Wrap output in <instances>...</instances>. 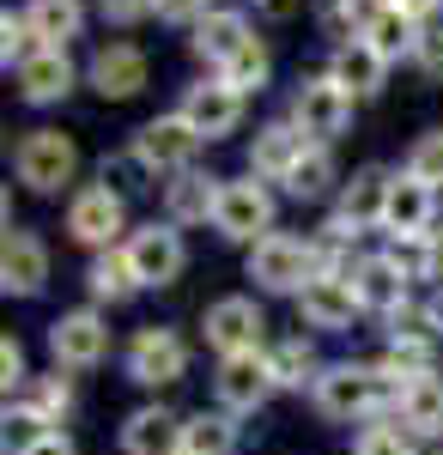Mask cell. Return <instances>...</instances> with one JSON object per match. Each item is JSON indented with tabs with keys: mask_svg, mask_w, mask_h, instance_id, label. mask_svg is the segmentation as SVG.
Returning <instances> with one entry per match:
<instances>
[{
	"mask_svg": "<svg viewBox=\"0 0 443 455\" xmlns=\"http://www.w3.org/2000/svg\"><path fill=\"white\" fill-rule=\"evenodd\" d=\"M395 377L383 364H322V377L310 383V407L328 425H371L395 413Z\"/></svg>",
	"mask_w": 443,
	"mask_h": 455,
	"instance_id": "1",
	"label": "cell"
},
{
	"mask_svg": "<svg viewBox=\"0 0 443 455\" xmlns=\"http://www.w3.org/2000/svg\"><path fill=\"white\" fill-rule=\"evenodd\" d=\"M316 274H322V261H316V243H310V237L268 231L262 243H249V280L262 285V291H286V298H298Z\"/></svg>",
	"mask_w": 443,
	"mask_h": 455,
	"instance_id": "2",
	"label": "cell"
},
{
	"mask_svg": "<svg viewBox=\"0 0 443 455\" xmlns=\"http://www.w3.org/2000/svg\"><path fill=\"white\" fill-rule=\"evenodd\" d=\"M201 340L219 352V358L268 352V315H262V304H255V298H243V291L213 298V304L201 310Z\"/></svg>",
	"mask_w": 443,
	"mask_h": 455,
	"instance_id": "3",
	"label": "cell"
},
{
	"mask_svg": "<svg viewBox=\"0 0 443 455\" xmlns=\"http://www.w3.org/2000/svg\"><path fill=\"white\" fill-rule=\"evenodd\" d=\"M12 171H19V182H25L31 195H55V188H68L73 171H79V146H73V134H61V128H31L25 140L12 146Z\"/></svg>",
	"mask_w": 443,
	"mask_h": 455,
	"instance_id": "4",
	"label": "cell"
},
{
	"mask_svg": "<svg viewBox=\"0 0 443 455\" xmlns=\"http://www.w3.org/2000/svg\"><path fill=\"white\" fill-rule=\"evenodd\" d=\"M122 364H128V383L171 388V383L189 377V340H182L176 328H165V322H146V328H134V340H128V352H122Z\"/></svg>",
	"mask_w": 443,
	"mask_h": 455,
	"instance_id": "5",
	"label": "cell"
},
{
	"mask_svg": "<svg viewBox=\"0 0 443 455\" xmlns=\"http://www.w3.org/2000/svg\"><path fill=\"white\" fill-rule=\"evenodd\" d=\"M122 255H128V267H134L140 291H158V285H176L182 280V267H189V249H182V231H176L171 219L158 225H140L122 237Z\"/></svg>",
	"mask_w": 443,
	"mask_h": 455,
	"instance_id": "6",
	"label": "cell"
},
{
	"mask_svg": "<svg viewBox=\"0 0 443 455\" xmlns=\"http://www.w3.org/2000/svg\"><path fill=\"white\" fill-rule=\"evenodd\" d=\"M201 134L189 128V116H152L134 134V164L152 176H182L195 171V152H201Z\"/></svg>",
	"mask_w": 443,
	"mask_h": 455,
	"instance_id": "7",
	"label": "cell"
},
{
	"mask_svg": "<svg viewBox=\"0 0 443 455\" xmlns=\"http://www.w3.org/2000/svg\"><path fill=\"white\" fill-rule=\"evenodd\" d=\"M128 231V207H122V188H109V182H92V188H79L68 201V237L73 243H85L92 255L98 249H116V237Z\"/></svg>",
	"mask_w": 443,
	"mask_h": 455,
	"instance_id": "8",
	"label": "cell"
},
{
	"mask_svg": "<svg viewBox=\"0 0 443 455\" xmlns=\"http://www.w3.org/2000/svg\"><path fill=\"white\" fill-rule=\"evenodd\" d=\"M49 358L55 371H98L109 358V322L98 310H61L49 322Z\"/></svg>",
	"mask_w": 443,
	"mask_h": 455,
	"instance_id": "9",
	"label": "cell"
},
{
	"mask_svg": "<svg viewBox=\"0 0 443 455\" xmlns=\"http://www.w3.org/2000/svg\"><path fill=\"white\" fill-rule=\"evenodd\" d=\"M213 231L231 237V243H262L273 231V195L262 188V176H243L219 188V212H213Z\"/></svg>",
	"mask_w": 443,
	"mask_h": 455,
	"instance_id": "10",
	"label": "cell"
},
{
	"mask_svg": "<svg viewBox=\"0 0 443 455\" xmlns=\"http://www.w3.org/2000/svg\"><path fill=\"white\" fill-rule=\"evenodd\" d=\"M273 364L268 352H243V358H219V371H213V395H219V407L225 413H238V419H249V413H262L273 401Z\"/></svg>",
	"mask_w": 443,
	"mask_h": 455,
	"instance_id": "11",
	"label": "cell"
},
{
	"mask_svg": "<svg viewBox=\"0 0 443 455\" xmlns=\"http://www.w3.org/2000/svg\"><path fill=\"white\" fill-rule=\"evenodd\" d=\"M292 122L304 128L310 146L341 140L346 122H352V92H346V85H334L328 73H322V79H304V85H298V98H292Z\"/></svg>",
	"mask_w": 443,
	"mask_h": 455,
	"instance_id": "12",
	"label": "cell"
},
{
	"mask_svg": "<svg viewBox=\"0 0 443 455\" xmlns=\"http://www.w3.org/2000/svg\"><path fill=\"white\" fill-rule=\"evenodd\" d=\"M292 304H298V322L316 328V334H346V328L365 315L358 291H352V274H316Z\"/></svg>",
	"mask_w": 443,
	"mask_h": 455,
	"instance_id": "13",
	"label": "cell"
},
{
	"mask_svg": "<svg viewBox=\"0 0 443 455\" xmlns=\"http://www.w3.org/2000/svg\"><path fill=\"white\" fill-rule=\"evenodd\" d=\"M49 285V249L36 231L25 225H6V243H0V291L6 298H36Z\"/></svg>",
	"mask_w": 443,
	"mask_h": 455,
	"instance_id": "14",
	"label": "cell"
},
{
	"mask_svg": "<svg viewBox=\"0 0 443 455\" xmlns=\"http://www.w3.org/2000/svg\"><path fill=\"white\" fill-rule=\"evenodd\" d=\"M352 291H358L365 315H383V322L413 304L407 298L413 280H407V267H401L395 255H365V261H352Z\"/></svg>",
	"mask_w": 443,
	"mask_h": 455,
	"instance_id": "15",
	"label": "cell"
},
{
	"mask_svg": "<svg viewBox=\"0 0 443 455\" xmlns=\"http://www.w3.org/2000/svg\"><path fill=\"white\" fill-rule=\"evenodd\" d=\"M176 116H189V128H195L201 140H225L243 122V92L225 85V79H201V85L182 92V109H176Z\"/></svg>",
	"mask_w": 443,
	"mask_h": 455,
	"instance_id": "16",
	"label": "cell"
},
{
	"mask_svg": "<svg viewBox=\"0 0 443 455\" xmlns=\"http://www.w3.org/2000/svg\"><path fill=\"white\" fill-rule=\"evenodd\" d=\"M395 419L407 425L419 443L443 437V371H419V377H395Z\"/></svg>",
	"mask_w": 443,
	"mask_h": 455,
	"instance_id": "17",
	"label": "cell"
},
{
	"mask_svg": "<svg viewBox=\"0 0 443 455\" xmlns=\"http://www.w3.org/2000/svg\"><path fill=\"white\" fill-rule=\"evenodd\" d=\"M116 443H122V455H182V413L146 401V407H134L122 419V437Z\"/></svg>",
	"mask_w": 443,
	"mask_h": 455,
	"instance_id": "18",
	"label": "cell"
},
{
	"mask_svg": "<svg viewBox=\"0 0 443 455\" xmlns=\"http://www.w3.org/2000/svg\"><path fill=\"white\" fill-rule=\"evenodd\" d=\"M389 182L395 176L376 171V164H365V171L346 182L341 195V212H334V225L341 231H352V237H365V231H383V212H389Z\"/></svg>",
	"mask_w": 443,
	"mask_h": 455,
	"instance_id": "19",
	"label": "cell"
},
{
	"mask_svg": "<svg viewBox=\"0 0 443 455\" xmlns=\"http://www.w3.org/2000/svg\"><path fill=\"white\" fill-rule=\"evenodd\" d=\"M431 219H438V188H425V182H413L407 171L389 182V212H383V231L395 237V243H407V237H425L431 231Z\"/></svg>",
	"mask_w": 443,
	"mask_h": 455,
	"instance_id": "20",
	"label": "cell"
},
{
	"mask_svg": "<svg viewBox=\"0 0 443 455\" xmlns=\"http://www.w3.org/2000/svg\"><path fill=\"white\" fill-rule=\"evenodd\" d=\"M304 152H310V140H304L298 122H268L255 134V146H249V171L262 176V182H286V176L304 164Z\"/></svg>",
	"mask_w": 443,
	"mask_h": 455,
	"instance_id": "21",
	"label": "cell"
},
{
	"mask_svg": "<svg viewBox=\"0 0 443 455\" xmlns=\"http://www.w3.org/2000/svg\"><path fill=\"white\" fill-rule=\"evenodd\" d=\"M140 85H146V55H140L134 43H103L98 55H92V92L98 98L122 104V98H134Z\"/></svg>",
	"mask_w": 443,
	"mask_h": 455,
	"instance_id": "22",
	"label": "cell"
},
{
	"mask_svg": "<svg viewBox=\"0 0 443 455\" xmlns=\"http://www.w3.org/2000/svg\"><path fill=\"white\" fill-rule=\"evenodd\" d=\"M219 176H206V171H182L165 182V219H171L176 231L182 225H206L213 212H219Z\"/></svg>",
	"mask_w": 443,
	"mask_h": 455,
	"instance_id": "23",
	"label": "cell"
},
{
	"mask_svg": "<svg viewBox=\"0 0 443 455\" xmlns=\"http://www.w3.org/2000/svg\"><path fill=\"white\" fill-rule=\"evenodd\" d=\"M383 68H389V61L376 55L365 36H346L341 49H334V61H328V79L346 85L352 98H376V92H383Z\"/></svg>",
	"mask_w": 443,
	"mask_h": 455,
	"instance_id": "24",
	"label": "cell"
},
{
	"mask_svg": "<svg viewBox=\"0 0 443 455\" xmlns=\"http://www.w3.org/2000/svg\"><path fill=\"white\" fill-rule=\"evenodd\" d=\"M73 92V61L61 49H36L31 61L19 68V98L25 104H61Z\"/></svg>",
	"mask_w": 443,
	"mask_h": 455,
	"instance_id": "25",
	"label": "cell"
},
{
	"mask_svg": "<svg viewBox=\"0 0 443 455\" xmlns=\"http://www.w3.org/2000/svg\"><path fill=\"white\" fill-rule=\"evenodd\" d=\"M243 443V425L238 413H225V407H213V413H189L182 419V455H238Z\"/></svg>",
	"mask_w": 443,
	"mask_h": 455,
	"instance_id": "26",
	"label": "cell"
},
{
	"mask_svg": "<svg viewBox=\"0 0 443 455\" xmlns=\"http://www.w3.org/2000/svg\"><path fill=\"white\" fill-rule=\"evenodd\" d=\"M249 36H255V31H249L243 12H206L201 25H195V36H189V49H195L201 61H213V68H225Z\"/></svg>",
	"mask_w": 443,
	"mask_h": 455,
	"instance_id": "27",
	"label": "cell"
},
{
	"mask_svg": "<svg viewBox=\"0 0 443 455\" xmlns=\"http://www.w3.org/2000/svg\"><path fill=\"white\" fill-rule=\"evenodd\" d=\"M419 19H413L407 6H376L371 31H365V43H371L383 61H401V55H419Z\"/></svg>",
	"mask_w": 443,
	"mask_h": 455,
	"instance_id": "28",
	"label": "cell"
},
{
	"mask_svg": "<svg viewBox=\"0 0 443 455\" xmlns=\"http://www.w3.org/2000/svg\"><path fill=\"white\" fill-rule=\"evenodd\" d=\"M85 291H92L98 304H109V310H116V304H128V298L140 291L128 255H122V249H98V255H92V267H85Z\"/></svg>",
	"mask_w": 443,
	"mask_h": 455,
	"instance_id": "29",
	"label": "cell"
},
{
	"mask_svg": "<svg viewBox=\"0 0 443 455\" xmlns=\"http://www.w3.org/2000/svg\"><path fill=\"white\" fill-rule=\"evenodd\" d=\"M36 49H68V36H79V0H31L25 6Z\"/></svg>",
	"mask_w": 443,
	"mask_h": 455,
	"instance_id": "30",
	"label": "cell"
},
{
	"mask_svg": "<svg viewBox=\"0 0 443 455\" xmlns=\"http://www.w3.org/2000/svg\"><path fill=\"white\" fill-rule=\"evenodd\" d=\"M268 364H273V383L279 388H304L322 377V358H316V347H310L304 334H292V340H273L268 347Z\"/></svg>",
	"mask_w": 443,
	"mask_h": 455,
	"instance_id": "31",
	"label": "cell"
},
{
	"mask_svg": "<svg viewBox=\"0 0 443 455\" xmlns=\"http://www.w3.org/2000/svg\"><path fill=\"white\" fill-rule=\"evenodd\" d=\"M419 450H425V443H419V437H413L395 413L358 425V437H352V455H419Z\"/></svg>",
	"mask_w": 443,
	"mask_h": 455,
	"instance_id": "32",
	"label": "cell"
},
{
	"mask_svg": "<svg viewBox=\"0 0 443 455\" xmlns=\"http://www.w3.org/2000/svg\"><path fill=\"white\" fill-rule=\"evenodd\" d=\"M268 73H273L268 43H262V36H249L238 55L219 68V79H225V85H238V92H262V85H268Z\"/></svg>",
	"mask_w": 443,
	"mask_h": 455,
	"instance_id": "33",
	"label": "cell"
},
{
	"mask_svg": "<svg viewBox=\"0 0 443 455\" xmlns=\"http://www.w3.org/2000/svg\"><path fill=\"white\" fill-rule=\"evenodd\" d=\"M328 182H334V158H328V146H310L304 164L286 176V195H298V201H322Z\"/></svg>",
	"mask_w": 443,
	"mask_h": 455,
	"instance_id": "34",
	"label": "cell"
},
{
	"mask_svg": "<svg viewBox=\"0 0 443 455\" xmlns=\"http://www.w3.org/2000/svg\"><path fill=\"white\" fill-rule=\"evenodd\" d=\"M407 176L425 182V188H443V134H425V140L407 152Z\"/></svg>",
	"mask_w": 443,
	"mask_h": 455,
	"instance_id": "35",
	"label": "cell"
},
{
	"mask_svg": "<svg viewBox=\"0 0 443 455\" xmlns=\"http://www.w3.org/2000/svg\"><path fill=\"white\" fill-rule=\"evenodd\" d=\"M376 6H383V0H334V6H328V25H334V31L341 36H365L371 31V19H376Z\"/></svg>",
	"mask_w": 443,
	"mask_h": 455,
	"instance_id": "36",
	"label": "cell"
},
{
	"mask_svg": "<svg viewBox=\"0 0 443 455\" xmlns=\"http://www.w3.org/2000/svg\"><path fill=\"white\" fill-rule=\"evenodd\" d=\"M0 383H6V401H12V395H19V388L31 383V371H25V347H19V340H12V334H6V340H0Z\"/></svg>",
	"mask_w": 443,
	"mask_h": 455,
	"instance_id": "37",
	"label": "cell"
},
{
	"mask_svg": "<svg viewBox=\"0 0 443 455\" xmlns=\"http://www.w3.org/2000/svg\"><path fill=\"white\" fill-rule=\"evenodd\" d=\"M413 61H419V73H425L431 85H443V25H431V31L419 36V55H413Z\"/></svg>",
	"mask_w": 443,
	"mask_h": 455,
	"instance_id": "38",
	"label": "cell"
},
{
	"mask_svg": "<svg viewBox=\"0 0 443 455\" xmlns=\"http://www.w3.org/2000/svg\"><path fill=\"white\" fill-rule=\"evenodd\" d=\"M12 455H79V443H73L68 431H36L31 443H19Z\"/></svg>",
	"mask_w": 443,
	"mask_h": 455,
	"instance_id": "39",
	"label": "cell"
},
{
	"mask_svg": "<svg viewBox=\"0 0 443 455\" xmlns=\"http://www.w3.org/2000/svg\"><path fill=\"white\" fill-rule=\"evenodd\" d=\"M146 12H158V0H103V19L109 25H140Z\"/></svg>",
	"mask_w": 443,
	"mask_h": 455,
	"instance_id": "40",
	"label": "cell"
},
{
	"mask_svg": "<svg viewBox=\"0 0 443 455\" xmlns=\"http://www.w3.org/2000/svg\"><path fill=\"white\" fill-rule=\"evenodd\" d=\"M158 19H165V25H201L206 0H158Z\"/></svg>",
	"mask_w": 443,
	"mask_h": 455,
	"instance_id": "41",
	"label": "cell"
},
{
	"mask_svg": "<svg viewBox=\"0 0 443 455\" xmlns=\"http://www.w3.org/2000/svg\"><path fill=\"white\" fill-rule=\"evenodd\" d=\"M431 315H438V328H443V285H438V298H431Z\"/></svg>",
	"mask_w": 443,
	"mask_h": 455,
	"instance_id": "42",
	"label": "cell"
},
{
	"mask_svg": "<svg viewBox=\"0 0 443 455\" xmlns=\"http://www.w3.org/2000/svg\"><path fill=\"white\" fill-rule=\"evenodd\" d=\"M268 6H273V12H292V0H268Z\"/></svg>",
	"mask_w": 443,
	"mask_h": 455,
	"instance_id": "43",
	"label": "cell"
},
{
	"mask_svg": "<svg viewBox=\"0 0 443 455\" xmlns=\"http://www.w3.org/2000/svg\"><path fill=\"white\" fill-rule=\"evenodd\" d=\"M383 6H407V0H383Z\"/></svg>",
	"mask_w": 443,
	"mask_h": 455,
	"instance_id": "44",
	"label": "cell"
}]
</instances>
